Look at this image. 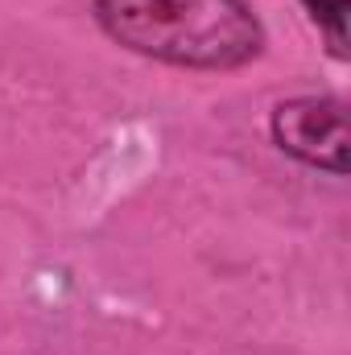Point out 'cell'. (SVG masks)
Segmentation results:
<instances>
[{"mask_svg": "<svg viewBox=\"0 0 351 355\" xmlns=\"http://www.w3.org/2000/svg\"><path fill=\"white\" fill-rule=\"evenodd\" d=\"M95 21L124 50L186 71H236L264 50L244 0H95Z\"/></svg>", "mask_w": 351, "mask_h": 355, "instance_id": "1", "label": "cell"}, {"mask_svg": "<svg viewBox=\"0 0 351 355\" xmlns=\"http://www.w3.org/2000/svg\"><path fill=\"white\" fill-rule=\"evenodd\" d=\"M273 141L310 170L348 174V116L331 95H298L273 107Z\"/></svg>", "mask_w": 351, "mask_h": 355, "instance_id": "2", "label": "cell"}, {"mask_svg": "<svg viewBox=\"0 0 351 355\" xmlns=\"http://www.w3.org/2000/svg\"><path fill=\"white\" fill-rule=\"evenodd\" d=\"M310 21L327 33L331 50L339 58H348V0H302Z\"/></svg>", "mask_w": 351, "mask_h": 355, "instance_id": "3", "label": "cell"}]
</instances>
